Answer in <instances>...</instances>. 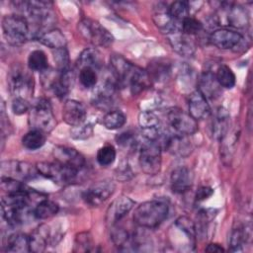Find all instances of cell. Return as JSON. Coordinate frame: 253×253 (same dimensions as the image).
I'll return each mask as SVG.
<instances>
[{
	"mask_svg": "<svg viewBox=\"0 0 253 253\" xmlns=\"http://www.w3.org/2000/svg\"><path fill=\"white\" fill-rule=\"evenodd\" d=\"M53 157L56 162L71 167L73 169L82 171L85 167L86 161L81 153L76 149L68 146H55L53 149Z\"/></svg>",
	"mask_w": 253,
	"mask_h": 253,
	"instance_id": "16",
	"label": "cell"
},
{
	"mask_svg": "<svg viewBox=\"0 0 253 253\" xmlns=\"http://www.w3.org/2000/svg\"><path fill=\"white\" fill-rule=\"evenodd\" d=\"M170 72V67L169 64L166 62H161V61H157L154 63H151L149 65V69L147 70V73L149 75L150 80H162L165 79L168 74Z\"/></svg>",
	"mask_w": 253,
	"mask_h": 253,
	"instance_id": "43",
	"label": "cell"
},
{
	"mask_svg": "<svg viewBox=\"0 0 253 253\" xmlns=\"http://www.w3.org/2000/svg\"><path fill=\"white\" fill-rule=\"evenodd\" d=\"M37 39L41 43L52 49H59L66 46V38L57 29L47 30Z\"/></svg>",
	"mask_w": 253,
	"mask_h": 253,
	"instance_id": "30",
	"label": "cell"
},
{
	"mask_svg": "<svg viewBox=\"0 0 253 253\" xmlns=\"http://www.w3.org/2000/svg\"><path fill=\"white\" fill-rule=\"evenodd\" d=\"M207 252H223L224 249L222 246H220L219 244L216 243H211L207 246L206 248Z\"/></svg>",
	"mask_w": 253,
	"mask_h": 253,
	"instance_id": "52",
	"label": "cell"
},
{
	"mask_svg": "<svg viewBox=\"0 0 253 253\" xmlns=\"http://www.w3.org/2000/svg\"><path fill=\"white\" fill-rule=\"evenodd\" d=\"M163 148L171 154L179 157L188 156L191 153L192 145L187 139V135L172 133L170 135H163Z\"/></svg>",
	"mask_w": 253,
	"mask_h": 253,
	"instance_id": "19",
	"label": "cell"
},
{
	"mask_svg": "<svg viewBox=\"0 0 253 253\" xmlns=\"http://www.w3.org/2000/svg\"><path fill=\"white\" fill-rule=\"evenodd\" d=\"M190 10H191L190 5L186 1L173 2L168 8V12L170 16L179 24H181V22L184 19L190 16Z\"/></svg>",
	"mask_w": 253,
	"mask_h": 253,
	"instance_id": "41",
	"label": "cell"
},
{
	"mask_svg": "<svg viewBox=\"0 0 253 253\" xmlns=\"http://www.w3.org/2000/svg\"><path fill=\"white\" fill-rule=\"evenodd\" d=\"M37 194L34 190L31 193L7 194L1 199L2 216L9 225L17 226L24 223L30 216H34L31 201Z\"/></svg>",
	"mask_w": 253,
	"mask_h": 253,
	"instance_id": "1",
	"label": "cell"
},
{
	"mask_svg": "<svg viewBox=\"0 0 253 253\" xmlns=\"http://www.w3.org/2000/svg\"><path fill=\"white\" fill-rule=\"evenodd\" d=\"M37 170L40 175L61 186L71 185L78 181L82 171L62 165L58 162H39Z\"/></svg>",
	"mask_w": 253,
	"mask_h": 253,
	"instance_id": "5",
	"label": "cell"
},
{
	"mask_svg": "<svg viewBox=\"0 0 253 253\" xmlns=\"http://www.w3.org/2000/svg\"><path fill=\"white\" fill-rule=\"evenodd\" d=\"M79 81L85 88L95 87L98 82L97 71L89 67H83L79 69Z\"/></svg>",
	"mask_w": 253,
	"mask_h": 253,
	"instance_id": "46",
	"label": "cell"
},
{
	"mask_svg": "<svg viewBox=\"0 0 253 253\" xmlns=\"http://www.w3.org/2000/svg\"><path fill=\"white\" fill-rule=\"evenodd\" d=\"M31 106L29 104V101L24 98H14L12 101L11 109L14 114L16 115H23L27 112H29Z\"/></svg>",
	"mask_w": 253,
	"mask_h": 253,
	"instance_id": "49",
	"label": "cell"
},
{
	"mask_svg": "<svg viewBox=\"0 0 253 253\" xmlns=\"http://www.w3.org/2000/svg\"><path fill=\"white\" fill-rule=\"evenodd\" d=\"M9 90L15 98L29 99L34 91V79L32 74L21 65H14L8 73Z\"/></svg>",
	"mask_w": 253,
	"mask_h": 253,
	"instance_id": "7",
	"label": "cell"
},
{
	"mask_svg": "<svg viewBox=\"0 0 253 253\" xmlns=\"http://www.w3.org/2000/svg\"><path fill=\"white\" fill-rule=\"evenodd\" d=\"M138 125L141 133L146 140L159 142L162 136L159 118L151 111H142L138 115ZM159 144V143H158Z\"/></svg>",
	"mask_w": 253,
	"mask_h": 253,
	"instance_id": "14",
	"label": "cell"
},
{
	"mask_svg": "<svg viewBox=\"0 0 253 253\" xmlns=\"http://www.w3.org/2000/svg\"><path fill=\"white\" fill-rule=\"evenodd\" d=\"M42 82L45 88L50 90L56 97H65L74 85V75L70 69L56 70L55 72L44 71L42 73Z\"/></svg>",
	"mask_w": 253,
	"mask_h": 253,
	"instance_id": "9",
	"label": "cell"
},
{
	"mask_svg": "<svg viewBox=\"0 0 253 253\" xmlns=\"http://www.w3.org/2000/svg\"><path fill=\"white\" fill-rule=\"evenodd\" d=\"M1 188L7 194H20V193H31L34 189L30 188L25 182L1 176Z\"/></svg>",
	"mask_w": 253,
	"mask_h": 253,
	"instance_id": "38",
	"label": "cell"
},
{
	"mask_svg": "<svg viewBox=\"0 0 253 253\" xmlns=\"http://www.w3.org/2000/svg\"><path fill=\"white\" fill-rule=\"evenodd\" d=\"M169 239L173 247L180 251H191L196 244V226L187 216L178 217L169 231Z\"/></svg>",
	"mask_w": 253,
	"mask_h": 253,
	"instance_id": "3",
	"label": "cell"
},
{
	"mask_svg": "<svg viewBox=\"0 0 253 253\" xmlns=\"http://www.w3.org/2000/svg\"><path fill=\"white\" fill-rule=\"evenodd\" d=\"M45 142V133L38 129H31L22 137V144L25 148L36 150L41 148Z\"/></svg>",
	"mask_w": 253,
	"mask_h": 253,
	"instance_id": "37",
	"label": "cell"
},
{
	"mask_svg": "<svg viewBox=\"0 0 253 253\" xmlns=\"http://www.w3.org/2000/svg\"><path fill=\"white\" fill-rule=\"evenodd\" d=\"M2 176L26 182L33 180L39 174L37 167L26 161L8 160L1 163Z\"/></svg>",
	"mask_w": 253,
	"mask_h": 253,
	"instance_id": "12",
	"label": "cell"
},
{
	"mask_svg": "<svg viewBox=\"0 0 253 253\" xmlns=\"http://www.w3.org/2000/svg\"><path fill=\"white\" fill-rule=\"evenodd\" d=\"M50 240V228L46 224L39 225L30 235V252H43Z\"/></svg>",
	"mask_w": 253,
	"mask_h": 253,
	"instance_id": "27",
	"label": "cell"
},
{
	"mask_svg": "<svg viewBox=\"0 0 253 253\" xmlns=\"http://www.w3.org/2000/svg\"><path fill=\"white\" fill-rule=\"evenodd\" d=\"M115 184L110 180L97 182L82 194L84 202L91 207H99L105 203L114 193Z\"/></svg>",
	"mask_w": 253,
	"mask_h": 253,
	"instance_id": "13",
	"label": "cell"
},
{
	"mask_svg": "<svg viewBox=\"0 0 253 253\" xmlns=\"http://www.w3.org/2000/svg\"><path fill=\"white\" fill-rule=\"evenodd\" d=\"M2 31L5 40L12 45L26 42L31 35L30 25L22 15H7L2 19Z\"/></svg>",
	"mask_w": 253,
	"mask_h": 253,
	"instance_id": "6",
	"label": "cell"
},
{
	"mask_svg": "<svg viewBox=\"0 0 253 253\" xmlns=\"http://www.w3.org/2000/svg\"><path fill=\"white\" fill-rule=\"evenodd\" d=\"M110 66L113 73V79L118 87L127 86L128 80L135 68L121 54H113L110 58Z\"/></svg>",
	"mask_w": 253,
	"mask_h": 253,
	"instance_id": "15",
	"label": "cell"
},
{
	"mask_svg": "<svg viewBox=\"0 0 253 253\" xmlns=\"http://www.w3.org/2000/svg\"><path fill=\"white\" fill-rule=\"evenodd\" d=\"M206 98L214 99L219 96L220 86L217 83L214 74L210 71L204 72L199 79V89Z\"/></svg>",
	"mask_w": 253,
	"mask_h": 253,
	"instance_id": "28",
	"label": "cell"
},
{
	"mask_svg": "<svg viewBox=\"0 0 253 253\" xmlns=\"http://www.w3.org/2000/svg\"><path fill=\"white\" fill-rule=\"evenodd\" d=\"M118 143L125 145V146H130V147H136L138 144V141L135 137V135L132 132L126 131L121 133L118 137Z\"/></svg>",
	"mask_w": 253,
	"mask_h": 253,
	"instance_id": "50",
	"label": "cell"
},
{
	"mask_svg": "<svg viewBox=\"0 0 253 253\" xmlns=\"http://www.w3.org/2000/svg\"><path fill=\"white\" fill-rule=\"evenodd\" d=\"M168 205L163 201L152 200L140 204L133 212V221L143 228H155L167 217Z\"/></svg>",
	"mask_w": 253,
	"mask_h": 253,
	"instance_id": "2",
	"label": "cell"
},
{
	"mask_svg": "<svg viewBox=\"0 0 253 253\" xmlns=\"http://www.w3.org/2000/svg\"><path fill=\"white\" fill-rule=\"evenodd\" d=\"M167 121L175 133L191 135L198 130L197 121L179 108H172L167 113Z\"/></svg>",
	"mask_w": 253,
	"mask_h": 253,
	"instance_id": "11",
	"label": "cell"
},
{
	"mask_svg": "<svg viewBox=\"0 0 253 253\" xmlns=\"http://www.w3.org/2000/svg\"><path fill=\"white\" fill-rule=\"evenodd\" d=\"M117 87L118 86L115 80H106L103 85H101L97 89L96 93L93 96L94 105L101 109H106L110 107L113 103V98Z\"/></svg>",
	"mask_w": 253,
	"mask_h": 253,
	"instance_id": "26",
	"label": "cell"
},
{
	"mask_svg": "<svg viewBox=\"0 0 253 253\" xmlns=\"http://www.w3.org/2000/svg\"><path fill=\"white\" fill-rule=\"evenodd\" d=\"M171 189L176 194H184L191 187L193 183V175L189 168L181 166L172 171L171 178Z\"/></svg>",
	"mask_w": 253,
	"mask_h": 253,
	"instance_id": "23",
	"label": "cell"
},
{
	"mask_svg": "<svg viewBox=\"0 0 253 253\" xmlns=\"http://www.w3.org/2000/svg\"><path fill=\"white\" fill-rule=\"evenodd\" d=\"M214 76L220 87L230 89L235 85V75L231 68L225 64L218 66Z\"/></svg>",
	"mask_w": 253,
	"mask_h": 253,
	"instance_id": "39",
	"label": "cell"
},
{
	"mask_svg": "<svg viewBox=\"0 0 253 253\" xmlns=\"http://www.w3.org/2000/svg\"><path fill=\"white\" fill-rule=\"evenodd\" d=\"M209 40L217 48L231 49L241 42L242 36L233 30L222 28L213 31Z\"/></svg>",
	"mask_w": 253,
	"mask_h": 253,
	"instance_id": "18",
	"label": "cell"
},
{
	"mask_svg": "<svg viewBox=\"0 0 253 253\" xmlns=\"http://www.w3.org/2000/svg\"><path fill=\"white\" fill-rule=\"evenodd\" d=\"M6 251L13 253L30 252V236L24 233H14L7 239Z\"/></svg>",
	"mask_w": 253,
	"mask_h": 253,
	"instance_id": "33",
	"label": "cell"
},
{
	"mask_svg": "<svg viewBox=\"0 0 253 253\" xmlns=\"http://www.w3.org/2000/svg\"><path fill=\"white\" fill-rule=\"evenodd\" d=\"M116 155L117 153H116L115 147L111 144H106L98 149L97 156H96L97 162L101 166H104V167L109 166L114 163L116 159Z\"/></svg>",
	"mask_w": 253,
	"mask_h": 253,
	"instance_id": "42",
	"label": "cell"
},
{
	"mask_svg": "<svg viewBox=\"0 0 253 253\" xmlns=\"http://www.w3.org/2000/svg\"><path fill=\"white\" fill-rule=\"evenodd\" d=\"M151 83L149 75L146 70L141 69L140 67L135 66L129 80L127 83V87H129L130 92L133 95H136L142 92L145 88H147Z\"/></svg>",
	"mask_w": 253,
	"mask_h": 253,
	"instance_id": "31",
	"label": "cell"
},
{
	"mask_svg": "<svg viewBox=\"0 0 253 253\" xmlns=\"http://www.w3.org/2000/svg\"><path fill=\"white\" fill-rule=\"evenodd\" d=\"M213 194V190L211 187H201L196 193V200L197 201H205L209 199Z\"/></svg>",
	"mask_w": 253,
	"mask_h": 253,
	"instance_id": "51",
	"label": "cell"
},
{
	"mask_svg": "<svg viewBox=\"0 0 253 253\" xmlns=\"http://www.w3.org/2000/svg\"><path fill=\"white\" fill-rule=\"evenodd\" d=\"M62 118L70 126H77L87 119V112L82 103L75 100H67L62 109Z\"/></svg>",
	"mask_w": 253,
	"mask_h": 253,
	"instance_id": "20",
	"label": "cell"
},
{
	"mask_svg": "<svg viewBox=\"0 0 253 253\" xmlns=\"http://www.w3.org/2000/svg\"><path fill=\"white\" fill-rule=\"evenodd\" d=\"M221 8H223L226 13V21L229 26L241 29L248 25L249 17L242 6L232 3H222Z\"/></svg>",
	"mask_w": 253,
	"mask_h": 253,
	"instance_id": "24",
	"label": "cell"
},
{
	"mask_svg": "<svg viewBox=\"0 0 253 253\" xmlns=\"http://www.w3.org/2000/svg\"><path fill=\"white\" fill-rule=\"evenodd\" d=\"M229 129V114L228 112L220 107L217 109L214 119L212 121V126H211V132L212 136L215 139L222 140Z\"/></svg>",
	"mask_w": 253,
	"mask_h": 253,
	"instance_id": "29",
	"label": "cell"
},
{
	"mask_svg": "<svg viewBox=\"0 0 253 253\" xmlns=\"http://www.w3.org/2000/svg\"><path fill=\"white\" fill-rule=\"evenodd\" d=\"M58 210L59 207L56 203L45 198L37 204L33 210V214L37 219H46L55 215Z\"/></svg>",
	"mask_w": 253,
	"mask_h": 253,
	"instance_id": "35",
	"label": "cell"
},
{
	"mask_svg": "<svg viewBox=\"0 0 253 253\" xmlns=\"http://www.w3.org/2000/svg\"><path fill=\"white\" fill-rule=\"evenodd\" d=\"M168 41L172 48L183 56H192L195 52L196 45L191 39V36H188L181 31H176L167 35Z\"/></svg>",
	"mask_w": 253,
	"mask_h": 253,
	"instance_id": "22",
	"label": "cell"
},
{
	"mask_svg": "<svg viewBox=\"0 0 253 253\" xmlns=\"http://www.w3.org/2000/svg\"><path fill=\"white\" fill-rule=\"evenodd\" d=\"M53 57H54V61L56 63V65H57V70L62 71V70L69 69V67H68L69 57H68V52L66 50V47L54 49Z\"/></svg>",
	"mask_w": 253,
	"mask_h": 253,
	"instance_id": "48",
	"label": "cell"
},
{
	"mask_svg": "<svg viewBox=\"0 0 253 253\" xmlns=\"http://www.w3.org/2000/svg\"><path fill=\"white\" fill-rule=\"evenodd\" d=\"M29 125L32 129L47 133L56 126V120L49 101L45 98L38 99L29 110Z\"/></svg>",
	"mask_w": 253,
	"mask_h": 253,
	"instance_id": "4",
	"label": "cell"
},
{
	"mask_svg": "<svg viewBox=\"0 0 253 253\" xmlns=\"http://www.w3.org/2000/svg\"><path fill=\"white\" fill-rule=\"evenodd\" d=\"M92 133L93 125L91 123H86V121L77 126H73L70 130V135L74 139H86L90 137Z\"/></svg>",
	"mask_w": 253,
	"mask_h": 253,
	"instance_id": "47",
	"label": "cell"
},
{
	"mask_svg": "<svg viewBox=\"0 0 253 253\" xmlns=\"http://www.w3.org/2000/svg\"><path fill=\"white\" fill-rule=\"evenodd\" d=\"M153 21L156 27L166 35L180 31V24L170 16L168 8H166L164 5H158V8H156L153 15Z\"/></svg>",
	"mask_w": 253,
	"mask_h": 253,
	"instance_id": "25",
	"label": "cell"
},
{
	"mask_svg": "<svg viewBox=\"0 0 253 253\" xmlns=\"http://www.w3.org/2000/svg\"><path fill=\"white\" fill-rule=\"evenodd\" d=\"M102 65H103L102 55L97 49H94V48L84 49L80 53L77 61V66L79 69L83 67H89V68L98 70L102 67Z\"/></svg>",
	"mask_w": 253,
	"mask_h": 253,
	"instance_id": "32",
	"label": "cell"
},
{
	"mask_svg": "<svg viewBox=\"0 0 253 253\" xmlns=\"http://www.w3.org/2000/svg\"><path fill=\"white\" fill-rule=\"evenodd\" d=\"M92 236L88 232H80L76 235L74 241V252H88L93 250Z\"/></svg>",
	"mask_w": 253,
	"mask_h": 253,
	"instance_id": "44",
	"label": "cell"
},
{
	"mask_svg": "<svg viewBox=\"0 0 253 253\" xmlns=\"http://www.w3.org/2000/svg\"><path fill=\"white\" fill-rule=\"evenodd\" d=\"M250 238V227L246 224H237L230 234V248L232 251H240L243 245Z\"/></svg>",
	"mask_w": 253,
	"mask_h": 253,
	"instance_id": "34",
	"label": "cell"
},
{
	"mask_svg": "<svg viewBox=\"0 0 253 253\" xmlns=\"http://www.w3.org/2000/svg\"><path fill=\"white\" fill-rule=\"evenodd\" d=\"M28 67L32 71L42 73L46 71L48 68V60L45 53L41 49L33 50L28 57Z\"/></svg>",
	"mask_w": 253,
	"mask_h": 253,
	"instance_id": "36",
	"label": "cell"
},
{
	"mask_svg": "<svg viewBox=\"0 0 253 253\" xmlns=\"http://www.w3.org/2000/svg\"><path fill=\"white\" fill-rule=\"evenodd\" d=\"M203 30V24L194 17H187L180 24V31L188 36L199 34Z\"/></svg>",
	"mask_w": 253,
	"mask_h": 253,
	"instance_id": "45",
	"label": "cell"
},
{
	"mask_svg": "<svg viewBox=\"0 0 253 253\" xmlns=\"http://www.w3.org/2000/svg\"><path fill=\"white\" fill-rule=\"evenodd\" d=\"M138 163L145 174H158L161 169V146L155 141L145 139V142L139 144Z\"/></svg>",
	"mask_w": 253,
	"mask_h": 253,
	"instance_id": "10",
	"label": "cell"
},
{
	"mask_svg": "<svg viewBox=\"0 0 253 253\" xmlns=\"http://www.w3.org/2000/svg\"><path fill=\"white\" fill-rule=\"evenodd\" d=\"M134 202L126 196L116 199L108 208L106 212V222L108 225L114 226L118 221L124 218L133 208Z\"/></svg>",
	"mask_w": 253,
	"mask_h": 253,
	"instance_id": "17",
	"label": "cell"
},
{
	"mask_svg": "<svg viewBox=\"0 0 253 253\" xmlns=\"http://www.w3.org/2000/svg\"><path fill=\"white\" fill-rule=\"evenodd\" d=\"M77 29L80 36L94 45L107 47L111 45L114 41L113 36L106 28H104L99 22L89 18L82 19L78 23Z\"/></svg>",
	"mask_w": 253,
	"mask_h": 253,
	"instance_id": "8",
	"label": "cell"
},
{
	"mask_svg": "<svg viewBox=\"0 0 253 253\" xmlns=\"http://www.w3.org/2000/svg\"><path fill=\"white\" fill-rule=\"evenodd\" d=\"M126 122L125 114L121 111H110L103 118V125L107 129L121 128Z\"/></svg>",
	"mask_w": 253,
	"mask_h": 253,
	"instance_id": "40",
	"label": "cell"
},
{
	"mask_svg": "<svg viewBox=\"0 0 253 253\" xmlns=\"http://www.w3.org/2000/svg\"><path fill=\"white\" fill-rule=\"evenodd\" d=\"M189 114L196 120H204L211 114V108L207 98L197 89L193 91L188 100Z\"/></svg>",
	"mask_w": 253,
	"mask_h": 253,
	"instance_id": "21",
	"label": "cell"
}]
</instances>
